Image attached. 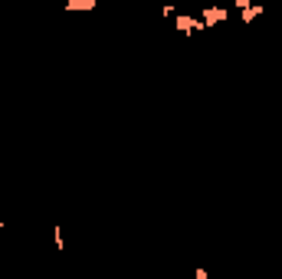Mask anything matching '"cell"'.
Segmentation results:
<instances>
[{
    "label": "cell",
    "instance_id": "cell-6",
    "mask_svg": "<svg viewBox=\"0 0 282 279\" xmlns=\"http://www.w3.org/2000/svg\"><path fill=\"white\" fill-rule=\"evenodd\" d=\"M161 13H164V17H174V13H177V7H174V3H164Z\"/></svg>",
    "mask_w": 282,
    "mask_h": 279
},
{
    "label": "cell",
    "instance_id": "cell-2",
    "mask_svg": "<svg viewBox=\"0 0 282 279\" xmlns=\"http://www.w3.org/2000/svg\"><path fill=\"white\" fill-rule=\"evenodd\" d=\"M66 13H92L98 7V0H66Z\"/></svg>",
    "mask_w": 282,
    "mask_h": 279
},
{
    "label": "cell",
    "instance_id": "cell-1",
    "mask_svg": "<svg viewBox=\"0 0 282 279\" xmlns=\"http://www.w3.org/2000/svg\"><path fill=\"white\" fill-rule=\"evenodd\" d=\"M230 17L227 7H204V13H200V20H204V26L210 30V26H217V23H223Z\"/></svg>",
    "mask_w": 282,
    "mask_h": 279
},
{
    "label": "cell",
    "instance_id": "cell-4",
    "mask_svg": "<svg viewBox=\"0 0 282 279\" xmlns=\"http://www.w3.org/2000/svg\"><path fill=\"white\" fill-rule=\"evenodd\" d=\"M262 10H266L262 3H250L246 10H239V20H243V23H253V20H256V17L262 13Z\"/></svg>",
    "mask_w": 282,
    "mask_h": 279
},
{
    "label": "cell",
    "instance_id": "cell-7",
    "mask_svg": "<svg viewBox=\"0 0 282 279\" xmlns=\"http://www.w3.org/2000/svg\"><path fill=\"white\" fill-rule=\"evenodd\" d=\"M250 3H253V0H233V7H236V10H246Z\"/></svg>",
    "mask_w": 282,
    "mask_h": 279
},
{
    "label": "cell",
    "instance_id": "cell-9",
    "mask_svg": "<svg viewBox=\"0 0 282 279\" xmlns=\"http://www.w3.org/2000/svg\"><path fill=\"white\" fill-rule=\"evenodd\" d=\"M0 227H3V217H0Z\"/></svg>",
    "mask_w": 282,
    "mask_h": 279
},
{
    "label": "cell",
    "instance_id": "cell-5",
    "mask_svg": "<svg viewBox=\"0 0 282 279\" xmlns=\"http://www.w3.org/2000/svg\"><path fill=\"white\" fill-rule=\"evenodd\" d=\"M53 243H56V250L63 253V227H53Z\"/></svg>",
    "mask_w": 282,
    "mask_h": 279
},
{
    "label": "cell",
    "instance_id": "cell-3",
    "mask_svg": "<svg viewBox=\"0 0 282 279\" xmlns=\"http://www.w3.org/2000/svg\"><path fill=\"white\" fill-rule=\"evenodd\" d=\"M174 26H177V33H181L184 40L194 36V17H174Z\"/></svg>",
    "mask_w": 282,
    "mask_h": 279
},
{
    "label": "cell",
    "instance_id": "cell-8",
    "mask_svg": "<svg viewBox=\"0 0 282 279\" xmlns=\"http://www.w3.org/2000/svg\"><path fill=\"white\" fill-rule=\"evenodd\" d=\"M207 26H204V20H200V17H194V33H204Z\"/></svg>",
    "mask_w": 282,
    "mask_h": 279
}]
</instances>
